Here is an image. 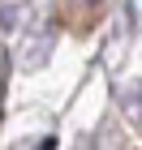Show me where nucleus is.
I'll use <instances>...</instances> for the list:
<instances>
[{
    "label": "nucleus",
    "mask_w": 142,
    "mask_h": 150,
    "mask_svg": "<svg viewBox=\"0 0 142 150\" xmlns=\"http://www.w3.org/2000/svg\"><path fill=\"white\" fill-rule=\"evenodd\" d=\"M125 107H129V116H142V81L125 94Z\"/></svg>",
    "instance_id": "1"
},
{
    "label": "nucleus",
    "mask_w": 142,
    "mask_h": 150,
    "mask_svg": "<svg viewBox=\"0 0 142 150\" xmlns=\"http://www.w3.org/2000/svg\"><path fill=\"white\" fill-rule=\"evenodd\" d=\"M4 90H9V56H0V116H4Z\"/></svg>",
    "instance_id": "2"
},
{
    "label": "nucleus",
    "mask_w": 142,
    "mask_h": 150,
    "mask_svg": "<svg viewBox=\"0 0 142 150\" xmlns=\"http://www.w3.org/2000/svg\"><path fill=\"white\" fill-rule=\"evenodd\" d=\"M73 4H86V9H95V4H103V0H73Z\"/></svg>",
    "instance_id": "3"
}]
</instances>
